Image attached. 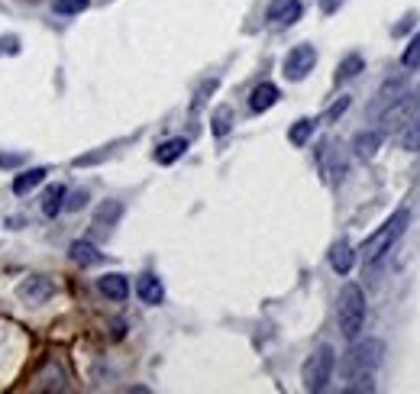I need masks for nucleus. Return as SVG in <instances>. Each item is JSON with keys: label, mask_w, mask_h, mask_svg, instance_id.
<instances>
[{"label": "nucleus", "mask_w": 420, "mask_h": 394, "mask_svg": "<svg viewBox=\"0 0 420 394\" xmlns=\"http://www.w3.org/2000/svg\"><path fill=\"white\" fill-rule=\"evenodd\" d=\"M184 149H188V139H168V143H162L155 149V162L159 165H172V162H178L184 155Z\"/></svg>", "instance_id": "obj_20"}, {"label": "nucleus", "mask_w": 420, "mask_h": 394, "mask_svg": "<svg viewBox=\"0 0 420 394\" xmlns=\"http://www.w3.org/2000/svg\"><path fill=\"white\" fill-rule=\"evenodd\" d=\"M314 65H317V48L314 46H294L285 58V78L288 81H304L310 72H314Z\"/></svg>", "instance_id": "obj_6"}, {"label": "nucleus", "mask_w": 420, "mask_h": 394, "mask_svg": "<svg viewBox=\"0 0 420 394\" xmlns=\"http://www.w3.org/2000/svg\"><path fill=\"white\" fill-rule=\"evenodd\" d=\"M217 88V81L210 78V81H204V84H201V91L198 94H194V104H191V110H201V107L207 104V97H210V91Z\"/></svg>", "instance_id": "obj_29"}, {"label": "nucleus", "mask_w": 420, "mask_h": 394, "mask_svg": "<svg viewBox=\"0 0 420 394\" xmlns=\"http://www.w3.org/2000/svg\"><path fill=\"white\" fill-rule=\"evenodd\" d=\"M269 23L275 26H291L301 16V0H272L269 4Z\"/></svg>", "instance_id": "obj_10"}, {"label": "nucleus", "mask_w": 420, "mask_h": 394, "mask_svg": "<svg viewBox=\"0 0 420 394\" xmlns=\"http://www.w3.org/2000/svg\"><path fill=\"white\" fill-rule=\"evenodd\" d=\"M417 104H420V88L411 91V94L405 91V94L397 97L395 104L385 110V117H381V133H391V129L411 123V120H414V110H417Z\"/></svg>", "instance_id": "obj_5"}, {"label": "nucleus", "mask_w": 420, "mask_h": 394, "mask_svg": "<svg viewBox=\"0 0 420 394\" xmlns=\"http://www.w3.org/2000/svg\"><path fill=\"white\" fill-rule=\"evenodd\" d=\"M278 88L272 84V81H262L259 88H253V94H249V110L253 113H265L269 107H275L278 104Z\"/></svg>", "instance_id": "obj_13"}, {"label": "nucleus", "mask_w": 420, "mask_h": 394, "mask_svg": "<svg viewBox=\"0 0 420 394\" xmlns=\"http://www.w3.org/2000/svg\"><path fill=\"white\" fill-rule=\"evenodd\" d=\"M336 323L346 339H356L365 327V294L359 284H343L336 298Z\"/></svg>", "instance_id": "obj_2"}, {"label": "nucleus", "mask_w": 420, "mask_h": 394, "mask_svg": "<svg viewBox=\"0 0 420 394\" xmlns=\"http://www.w3.org/2000/svg\"><path fill=\"white\" fill-rule=\"evenodd\" d=\"M362 68H365V58L362 55H346L340 62V68H336V84H346V81H352L356 74H362Z\"/></svg>", "instance_id": "obj_21"}, {"label": "nucleus", "mask_w": 420, "mask_h": 394, "mask_svg": "<svg viewBox=\"0 0 420 394\" xmlns=\"http://www.w3.org/2000/svg\"><path fill=\"white\" fill-rule=\"evenodd\" d=\"M136 294H139V301L143 304H162L165 301V288H162V282L155 278V275H143L139 278V284H136Z\"/></svg>", "instance_id": "obj_15"}, {"label": "nucleus", "mask_w": 420, "mask_h": 394, "mask_svg": "<svg viewBox=\"0 0 420 394\" xmlns=\"http://www.w3.org/2000/svg\"><path fill=\"white\" fill-rule=\"evenodd\" d=\"M123 217V204L120 201H103L94 210V230L97 233H110V226H117V220Z\"/></svg>", "instance_id": "obj_12"}, {"label": "nucleus", "mask_w": 420, "mask_h": 394, "mask_svg": "<svg viewBox=\"0 0 420 394\" xmlns=\"http://www.w3.org/2000/svg\"><path fill=\"white\" fill-rule=\"evenodd\" d=\"M52 10H56L58 16H75V13H84L87 10V0H56Z\"/></svg>", "instance_id": "obj_27"}, {"label": "nucleus", "mask_w": 420, "mask_h": 394, "mask_svg": "<svg viewBox=\"0 0 420 394\" xmlns=\"http://www.w3.org/2000/svg\"><path fill=\"white\" fill-rule=\"evenodd\" d=\"M405 149L407 152H420V113H414V120L407 123V129H405Z\"/></svg>", "instance_id": "obj_24"}, {"label": "nucleus", "mask_w": 420, "mask_h": 394, "mask_svg": "<svg viewBox=\"0 0 420 394\" xmlns=\"http://www.w3.org/2000/svg\"><path fill=\"white\" fill-rule=\"evenodd\" d=\"M68 256H72V262L75 265H97V262H103V256L97 252V246L94 242H87V239H78V242H72V249H68Z\"/></svg>", "instance_id": "obj_17"}, {"label": "nucleus", "mask_w": 420, "mask_h": 394, "mask_svg": "<svg viewBox=\"0 0 420 394\" xmlns=\"http://www.w3.org/2000/svg\"><path fill=\"white\" fill-rule=\"evenodd\" d=\"M62 207H65V188L52 185L46 194H42V214H46V217H58V210Z\"/></svg>", "instance_id": "obj_22"}, {"label": "nucleus", "mask_w": 420, "mask_h": 394, "mask_svg": "<svg viewBox=\"0 0 420 394\" xmlns=\"http://www.w3.org/2000/svg\"><path fill=\"white\" fill-rule=\"evenodd\" d=\"M381 143H385V133H381V129H365V133L352 136V152H356L359 159H375Z\"/></svg>", "instance_id": "obj_11"}, {"label": "nucleus", "mask_w": 420, "mask_h": 394, "mask_svg": "<svg viewBox=\"0 0 420 394\" xmlns=\"http://www.w3.org/2000/svg\"><path fill=\"white\" fill-rule=\"evenodd\" d=\"M320 162H324L326 178H330L333 185H340L343 175H346V159H343L340 143H324V152H320Z\"/></svg>", "instance_id": "obj_9"}, {"label": "nucleus", "mask_w": 420, "mask_h": 394, "mask_svg": "<svg viewBox=\"0 0 420 394\" xmlns=\"http://www.w3.org/2000/svg\"><path fill=\"white\" fill-rule=\"evenodd\" d=\"M310 136H314V120H298L291 129H288V139H291L294 145H304Z\"/></svg>", "instance_id": "obj_26"}, {"label": "nucleus", "mask_w": 420, "mask_h": 394, "mask_svg": "<svg viewBox=\"0 0 420 394\" xmlns=\"http://www.w3.org/2000/svg\"><path fill=\"white\" fill-rule=\"evenodd\" d=\"M23 165V155H0V169H16Z\"/></svg>", "instance_id": "obj_32"}, {"label": "nucleus", "mask_w": 420, "mask_h": 394, "mask_svg": "<svg viewBox=\"0 0 420 394\" xmlns=\"http://www.w3.org/2000/svg\"><path fill=\"white\" fill-rule=\"evenodd\" d=\"M333 365H336V355H333V346H317L314 353L307 355V362H304V388L307 391H324L333 379Z\"/></svg>", "instance_id": "obj_4"}, {"label": "nucleus", "mask_w": 420, "mask_h": 394, "mask_svg": "<svg viewBox=\"0 0 420 394\" xmlns=\"http://www.w3.org/2000/svg\"><path fill=\"white\" fill-rule=\"evenodd\" d=\"M230 129H233V110L223 104V107H217V113H214V136H227Z\"/></svg>", "instance_id": "obj_25"}, {"label": "nucleus", "mask_w": 420, "mask_h": 394, "mask_svg": "<svg viewBox=\"0 0 420 394\" xmlns=\"http://www.w3.org/2000/svg\"><path fill=\"white\" fill-rule=\"evenodd\" d=\"M381 362V343L378 339H362L356 346H349L346 359H343V379H356V375H375Z\"/></svg>", "instance_id": "obj_3"}, {"label": "nucleus", "mask_w": 420, "mask_h": 394, "mask_svg": "<svg viewBox=\"0 0 420 394\" xmlns=\"http://www.w3.org/2000/svg\"><path fill=\"white\" fill-rule=\"evenodd\" d=\"M84 204H87V191H72V194H65V207L62 210L78 214V210H84Z\"/></svg>", "instance_id": "obj_28"}, {"label": "nucleus", "mask_w": 420, "mask_h": 394, "mask_svg": "<svg viewBox=\"0 0 420 394\" xmlns=\"http://www.w3.org/2000/svg\"><path fill=\"white\" fill-rule=\"evenodd\" d=\"M401 94H405V84H401V81H388V84H385V88L378 91V100H375V104L369 107V113H372V117H375L378 110L385 113V110H388V107L395 104V100H397Z\"/></svg>", "instance_id": "obj_19"}, {"label": "nucleus", "mask_w": 420, "mask_h": 394, "mask_svg": "<svg viewBox=\"0 0 420 394\" xmlns=\"http://www.w3.org/2000/svg\"><path fill=\"white\" fill-rule=\"evenodd\" d=\"M349 107V97H340V100H336L333 107H330V110H326V117H330V120H336V117H340L343 110H346Z\"/></svg>", "instance_id": "obj_31"}, {"label": "nucleus", "mask_w": 420, "mask_h": 394, "mask_svg": "<svg viewBox=\"0 0 420 394\" xmlns=\"http://www.w3.org/2000/svg\"><path fill=\"white\" fill-rule=\"evenodd\" d=\"M97 291H101L103 298H110V301H127L129 282L123 278V275H103L101 282H97Z\"/></svg>", "instance_id": "obj_16"}, {"label": "nucleus", "mask_w": 420, "mask_h": 394, "mask_svg": "<svg viewBox=\"0 0 420 394\" xmlns=\"http://www.w3.org/2000/svg\"><path fill=\"white\" fill-rule=\"evenodd\" d=\"M16 294H20V301L23 304H46L52 294H56V284H52V278H46V275H30L20 288H16Z\"/></svg>", "instance_id": "obj_7"}, {"label": "nucleus", "mask_w": 420, "mask_h": 394, "mask_svg": "<svg viewBox=\"0 0 420 394\" xmlns=\"http://www.w3.org/2000/svg\"><path fill=\"white\" fill-rule=\"evenodd\" d=\"M16 55V52H20V39H16V36H4V39H0V55Z\"/></svg>", "instance_id": "obj_30"}, {"label": "nucleus", "mask_w": 420, "mask_h": 394, "mask_svg": "<svg viewBox=\"0 0 420 394\" xmlns=\"http://www.w3.org/2000/svg\"><path fill=\"white\" fill-rule=\"evenodd\" d=\"M330 265H333L336 275L352 272V265H356V252H352V246H349L346 239L333 242V249H330Z\"/></svg>", "instance_id": "obj_14"}, {"label": "nucleus", "mask_w": 420, "mask_h": 394, "mask_svg": "<svg viewBox=\"0 0 420 394\" xmlns=\"http://www.w3.org/2000/svg\"><path fill=\"white\" fill-rule=\"evenodd\" d=\"M49 175V169H26L23 175H16L13 178V194L16 197H23V194H30L36 185H42Z\"/></svg>", "instance_id": "obj_18"}, {"label": "nucleus", "mask_w": 420, "mask_h": 394, "mask_svg": "<svg viewBox=\"0 0 420 394\" xmlns=\"http://www.w3.org/2000/svg\"><path fill=\"white\" fill-rule=\"evenodd\" d=\"M407 223H411V214H407V210H397V214H391L388 223L381 226L378 233L369 236V242L362 246V262H365V265H369V268L378 265L381 258L391 252V246H395V242L405 236Z\"/></svg>", "instance_id": "obj_1"}, {"label": "nucleus", "mask_w": 420, "mask_h": 394, "mask_svg": "<svg viewBox=\"0 0 420 394\" xmlns=\"http://www.w3.org/2000/svg\"><path fill=\"white\" fill-rule=\"evenodd\" d=\"M340 4H343V0H320V10H324V13H336Z\"/></svg>", "instance_id": "obj_33"}, {"label": "nucleus", "mask_w": 420, "mask_h": 394, "mask_svg": "<svg viewBox=\"0 0 420 394\" xmlns=\"http://www.w3.org/2000/svg\"><path fill=\"white\" fill-rule=\"evenodd\" d=\"M68 388V375H65L62 362L49 359L39 372H36V391H65Z\"/></svg>", "instance_id": "obj_8"}, {"label": "nucleus", "mask_w": 420, "mask_h": 394, "mask_svg": "<svg viewBox=\"0 0 420 394\" xmlns=\"http://www.w3.org/2000/svg\"><path fill=\"white\" fill-rule=\"evenodd\" d=\"M401 68H405V72H417L420 68V32L407 42L405 52H401Z\"/></svg>", "instance_id": "obj_23"}]
</instances>
